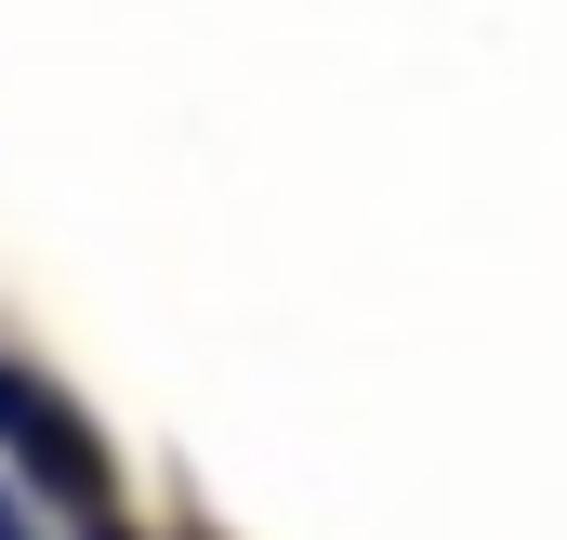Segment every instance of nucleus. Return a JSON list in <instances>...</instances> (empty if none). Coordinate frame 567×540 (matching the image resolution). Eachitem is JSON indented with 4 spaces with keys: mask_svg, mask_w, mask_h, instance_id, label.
Segmentation results:
<instances>
[{
    "mask_svg": "<svg viewBox=\"0 0 567 540\" xmlns=\"http://www.w3.org/2000/svg\"><path fill=\"white\" fill-rule=\"evenodd\" d=\"M0 435H13V448H27V461L53 475V488H106V461H93V448H80L66 422H53V396H40V383H27L13 356H0Z\"/></svg>",
    "mask_w": 567,
    "mask_h": 540,
    "instance_id": "obj_1",
    "label": "nucleus"
},
{
    "mask_svg": "<svg viewBox=\"0 0 567 540\" xmlns=\"http://www.w3.org/2000/svg\"><path fill=\"white\" fill-rule=\"evenodd\" d=\"M0 540H27V515H13V488H0Z\"/></svg>",
    "mask_w": 567,
    "mask_h": 540,
    "instance_id": "obj_2",
    "label": "nucleus"
}]
</instances>
